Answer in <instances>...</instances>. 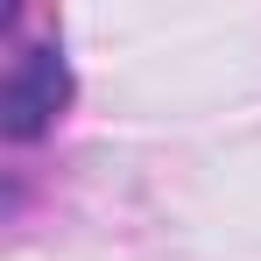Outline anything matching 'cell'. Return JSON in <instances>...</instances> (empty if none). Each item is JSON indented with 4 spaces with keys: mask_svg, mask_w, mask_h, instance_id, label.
<instances>
[{
    "mask_svg": "<svg viewBox=\"0 0 261 261\" xmlns=\"http://www.w3.org/2000/svg\"><path fill=\"white\" fill-rule=\"evenodd\" d=\"M64 99H71L64 57H57V49H21L14 71H7V92H0V127L14 134V141H36V134H49V120L64 113Z\"/></svg>",
    "mask_w": 261,
    "mask_h": 261,
    "instance_id": "obj_1",
    "label": "cell"
}]
</instances>
